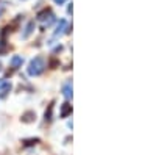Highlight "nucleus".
<instances>
[{"instance_id": "1", "label": "nucleus", "mask_w": 156, "mask_h": 155, "mask_svg": "<svg viewBox=\"0 0 156 155\" xmlns=\"http://www.w3.org/2000/svg\"><path fill=\"white\" fill-rule=\"evenodd\" d=\"M45 69V61L42 57H36L30 61V66H28V74L36 77V75H41Z\"/></svg>"}, {"instance_id": "2", "label": "nucleus", "mask_w": 156, "mask_h": 155, "mask_svg": "<svg viewBox=\"0 0 156 155\" xmlns=\"http://www.w3.org/2000/svg\"><path fill=\"white\" fill-rule=\"evenodd\" d=\"M67 28H69L67 20L61 19L59 24H58V27H56V30H55V36H61V35H64V33H67Z\"/></svg>"}, {"instance_id": "3", "label": "nucleus", "mask_w": 156, "mask_h": 155, "mask_svg": "<svg viewBox=\"0 0 156 155\" xmlns=\"http://www.w3.org/2000/svg\"><path fill=\"white\" fill-rule=\"evenodd\" d=\"M9 91H11V83H9L6 79H2V80H0V93H2L0 96L5 97Z\"/></svg>"}, {"instance_id": "4", "label": "nucleus", "mask_w": 156, "mask_h": 155, "mask_svg": "<svg viewBox=\"0 0 156 155\" xmlns=\"http://www.w3.org/2000/svg\"><path fill=\"white\" fill-rule=\"evenodd\" d=\"M51 17H53V14H51V11L48 9V8H45L44 11H41L37 14V20H41V22H45L47 20V24L51 20Z\"/></svg>"}, {"instance_id": "5", "label": "nucleus", "mask_w": 156, "mask_h": 155, "mask_svg": "<svg viewBox=\"0 0 156 155\" xmlns=\"http://www.w3.org/2000/svg\"><path fill=\"white\" fill-rule=\"evenodd\" d=\"M62 94H64V97H66V99H70V97H72V82H70V80L64 83V86H62Z\"/></svg>"}, {"instance_id": "6", "label": "nucleus", "mask_w": 156, "mask_h": 155, "mask_svg": "<svg viewBox=\"0 0 156 155\" xmlns=\"http://www.w3.org/2000/svg\"><path fill=\"white\" fill-rule=\"evenodd\" d=\"M72 113V105H70V103H62V105H61V118H67V116Z\"/></svg>"}, {"instance_id": "7", "label": "nucleus", "mask_w": 156, "mask_h": 155, "mask_svg": "<svg viewBox=\"0 0 156 155\" xmlns=\"http://www.w3.org/2000/svg\"><path fill=\"white\" fill-rule=\"evenodd\" d=\"M22 63H23V58L19 57V55H14V57L11 58V68L12 69H17V68L22 66Z\"/></svg>"}, {"instance_id": "8", "label": "nucleus", "mask_w": 156, "mask_h": 155, "mask_svg": "<svg viewBox=\"0 0 156 155\" xmlns=\"http://www.w3.org/2000/svg\"><path fill=\"white\" fill-rule=\"evenodd\" d=\"M33 28H34V22H28L27 27H25V31L22 33V38H23V39H27V38L33 33Z\"/></svg>"}, {"instance_id": "9", "label": "nucleus", "mask_w": 156, "mask_h": 155, "mask_svg": "<svg viewBox=\"0 0 156 155\" xmlns=\"http://www.w3.org/2000/svg\"><path fill=\"white\" fill-rule=\"evenodd\" d=\"M34 118H36L34 111H27V113L22 114V122H33Z\"/></svg>"}, {"instance_id": "10", "label": "nucleus", "mask_w": 156, "mask_h": 155, "mask_svg": "<svg viewBox=\"0 0 156 155\" xmlns=\"http://www.w3.org/2000/svg\"><path fill=\"white\" fill-rule=\"evenodd\" d=\"M51 111H53V102L48 105V110L45 111V122H50L51 121Z\"/></svg>"}, {"instance_id": "11", "label": "nucleus", "mask_w": 156, "mask_h": 155, "mask_svg": "<svg viewBox=\"0 0 156 155\" xmlns=\"http://www.w3.org/2000/svg\"><path fill=\"white\" fill-rule=\"evenodd\" d=\"M37 143H39L37 138H34V139H25V141H23V146H34V144H37Z\"/></svg>"}, {"instance_id": "12", "label": "nucleus", "mask_w": 156, "mask_h": 155, "mask_svg": "<svg viewBox=\"0 0 156 155\" xmlns=\"http://www.w3.org/2000/svg\"><path fill=\"white\" fill-rule=\"evenodd\" d=\"M56 64H58V61H56V60H51V61H50V66H51V69H55Z\"/></svg>"}, {"instance_id": "13", "label": "nucleus", "mask_w": 156, "mask_h": 155, "mask_svg": "<svg viewBox=\"0 0 156 155\" xmlns=\"http://www.w3.org/2000/svg\"><path fill=\"white\" fill-rule=\"evenodd\" d=\"M6 47H5V42H0V52H5Z\"/></svg>"}, {"instance_id": "14", "label": "nucleus", "mask_w": 156, "mask_h": 155, "mask_svg": "<svg viewBox=\"0 0 156 155\" xmlns=\"http://www.w3.org/2000/svg\"><path fill=\"white\" fill-rule=\"evenodd\" d=\"M55 2H56V3H58V5H62V3H64V2H66V0H55Z\"/></svg>"}, {"instance_id": "15", "label": "nucleus", "mask_w": 156, "mask_h": 155, "mask_svg": "<svg viewBox=\"0 0 156 155\" xmlns=\"http://www.w3.org/2000/svg\"><path fill=\"white\" fill-rule=\"evenodd\" d=\"M0 69H2V64H0Z\"/></svg>"}]
</instances>
